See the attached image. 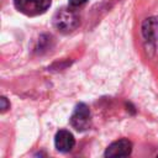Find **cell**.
I'll return each instance as SVG.
<instances>
[{
	"label": "cell",
	"instance_id": "cell-3",
	"mask_svg": "<svg viewBox=\"0 0 158 158\" xmlns=\"http://www.w3.org/2000/svg\"><path fill=\"white\" fill-rule=\"evenodd\" d=\"M70 125L79 132L89 130V127L91 126V114L88 105L80 102L75 106L70 116Z\"/></svg>",
	"mask_w": 158,
	"mask_h": 158
},
{
	"label": "cell",
	"instance_id": "cell-6",
	"mask_svg": "<svg viewBox=\"0 0 158 158\" xmlns=\"http://www.w3.org/2000/svg\"><path fill=\"white\" fill-rule=\"evenodd\" d=\"M142 33L147 42L158 44V17L146 19L142 25Z\"/></svg>",
	"mask_w": 158,
	"mask_h": 158
},
{
	"label": "cell",
	"instance_id": "cell-5",
	"mask_svg": "<svg viewBox=\"0 0 158 158\" xmlns=\"http://www.w3.org/2000/svg\"><path fill=\"white\" fill-rule=\"evenodd\" d=\"M54 146L62 153L70 152L75 146V138L69 131L59 130L54 136Z\"/></svg>",
	"mask_w": 158,
	"mask_h": 158
},
{
	"label": "cell",
	"instance_id": "cell-4",
	"mask_svg": "<svg viewBox=\"0 0 158 158\" xmlns=\"http://www.w3.org/2000/svg\"><path fill=\"white\" fill-rule=\"evenodd\" d=\"M132 152V143L126 139H118L112 142L105 151L104 156L105 157H127Z\"/></svg>",
	"mask_w": 158,
	"mask_h": 158
},
{
	"label": "cell",
	"instance_id": "cell-7",
	"mask_svg": "<svg viewBox=\"0 0 158 158\" xmlns=\"http://www.w3.org/2000/svg\"><path fill=\"white\" fill-rule=\"evenodd\" d=\"M0 101H1V112H5L7 109H10V102L7 101V99L5 96H1Z\"/></svg>",
	"mask_w": 158,
	"mask_h": 158
},
{
	"label": "cell",
	"instance_id": "cell-2",
	"mask_svg": "<svg viewBox=\"0 0 158 158\" xmlns=\"http://www.w3.org/2000/svg\"><path fill=\"white\" fill-rule=\"evenodd\" d=\"M14 5L26 16H38L48 10L51 0H14Z\"/></svg>",
	"mask_w": 158,
	"mask_h": 158
},
{
	"label": "cell",
	"instance_id": "cell-8",
	"mask_svg": "<svg viewBox=\"0 0 158 158\" xmlns=\"http://www.w3.org/2000/svg\"><path fill=\"white\" fill-rule=\"evenodd\" d=\"M68 1H69V5L72 7H79V6L88 2V0H68Z\"/></svg>",
	"mask_w": 158,
	"mask_h": 158
},
{
	"label": "cell",
	"instance_id": "cell-1",
	"mask_svg": "<svg viewBox=\"0 0 158 158\" xmlns=\"http://www.w3.org/2000/svg\"><path fill=\"white\" fill-rule=\"evenodd\" d=\"M53 27L59 31L60 33H69L73 32L80 23L79 16L77 12L69 7H62L53 15L52 19Z\"/></svg>",
	"mask_w": 158,
	"mask_h": 158
}]
</instances>
